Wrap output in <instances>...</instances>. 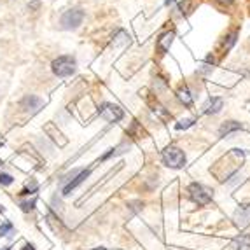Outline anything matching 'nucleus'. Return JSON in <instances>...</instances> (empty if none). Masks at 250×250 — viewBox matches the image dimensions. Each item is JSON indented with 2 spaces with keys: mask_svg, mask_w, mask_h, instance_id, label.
<instances>
[{
  "mask_svg": "<svg viewBox=\"0 0 250 250\" xmlns=\"http://www.w3.org/2000/svg\"><path fill=\"white\" fill-rule=\"evenodd\" d=\"M217 4H220V5H231L233 4V0H215Z\"/></svg>",
  "mask_w": 250,
  "mask_h": 250,
  "instance_id": "6ab92c4d",
  "label": "nucleus"
},
{
  "mask_svg": "<svg viewBox=\"0 0 250 250\" xmlns=\"http://www.w3.org/2000/svg\"><path fill=\"white\" fill-rule=\"evenodd\" d=\"M179 100L182 101L185 107L193 105V95H191V91H189L187 88H180L179 89Z\"/></svg>",
  "mask_w": 250,
  "mask_h": 250,
  "instance_id": "ddd939ff",
  "label": "nucleus"
},
{
  "mask_svg": "<svg viewBox=\"0 0 250 250\" xmlns=\"http://www.w3.org/2000/svg\"><path fill=\"white\" fill-rule=\"evenodd\" d=\"M42 105H44V101L40 100L39 97H33V95H28V97H25L21 100V103H19V107H21L25 112H30V114H35L37 110H39Z\"/></svg>",
  "mask_w": 250,
  "mask_h": 250,
  "instance_id": "423d86ee",
  "label": "nucleus"
},
{
  "mask_svg": "<svg viewBox=\"0 0 250 250\" xmlns=\"http://www.w3.org/2000/svg\"><path fill=\"white\" fill-rule=\"evenodd\" d=\"M0 165H2V161H0Z\"/></svg>",
  "mask_w": 250,
  "mask_h": 250,
  "instance_id": "393cba45",
  "label": "nucleus"
},
{
  "mask_svg": "<svg viewBox=\"0 0 250 250\" xmlns=\"http://www.w3.org/2000/svg\"><path fill=\"white\" fill-rule=\"evenodd\" d=\"M173 2H175V0H167V2H165V4H167V5H170V4H173Z\"/></svg>",
  "mask_w": 250,
  "mask_h": 250,
  "instance_id": "412c9836",
  "label": "nucleus"
},
{
  "mask_svg": "<svg viewBox=\"0 0 250 250\" xmlns=\"http://www.w3.org/2000/svg\"><path fill=\"white\" fill-rule=\"evenodd\" d=\"M234 250H250V234H240L233 243Z\"/></svg>",
  "mask_w": 250,
  "mask_h": 250,
  "instance_id": "9b49d317",
  "label": "nucleus"
},
{
  "mask_svg": "<svg viewBox=\"0 0 250 250\" xmlns=\"http://www.w3.org/2000/svg\"><path fill=\"white\" fill-rule=\"evenodd\" d=\"M84 21V11L83 9H70L63 13L62 19H60V25H62L63 30H75L79 28Z\"/></svg>",
  "mask_w": 250,
  "mask_h": 250,
  "instance_id": "7ed1b4c3",
  "label": "nucleus"
},
{
  "mask_svg": "<svg viewBox=\"0 0 250 250\" xmlns=\"http://www.w3.org/2000/svg\"><path fill=\"white\" fill-rule=\"evenodd\" d=\"M241 124L240 123H234V121H228V123H224L222 126H220V130H219V133H220V136H226V135H229V133H233V132H238V130H241Z\"/></svg>",
  "mask_w": 250,
  "mask_h": 250,
  "instance_id": "f8f14e48",
  "label": "nucleus"
},
{
  "mask_svg": "<svg viewBox=\"0 0 250 250\" xmlns=\"http://www.w3.org/2000/svg\"><path fill=\"white\" fill-rule=\"evenodd\" d=\"M187 194L191 198V201H194L196 205L200 206H205L212 201V194L208 189H205L201 184H198V182H193V184L187 187Z\"/></svg>",
  "mask_w": 250,
  "mask_h": 250,
  "instance_id": "20e7f679",
  "label": "nucleus"
},
{
  "mask_svg": "<svg viewBox=\"0 0 250 250\" xmlns=\"http://www.w3.org/2000/svg\"><path fill=\"white\" fill-rule=\"evenodd\" d=\"M19 206H21L23 212H32L33 208H35V200H28V201H21L19 203Z\"/></svg>",
  "mask_w": 250,
  "mask_h": 250,
  "instance_id": "dca6fc26",
  "label": "nucleus"
},
{
  "mask_svg": "<svg viewBox=\"0 0 250 250\" xmlns=\"http://www.w3.org/2000/svg\"><path fill=\"white\" fill-rule=\"evenodd\" d=\"M75 58L74 56H58L53 63H51V70H53L54 75L58 77H68L75 72Z\"/></svg>",
  "mask_w": 250,
  "mask_h": 250,
  "instance_id": "f03ea898",
  "label": "nucleus"
},
{
  "mask_svg": "<svg viewBox=\"0 0 250 250\" xmlns=\"http://www.w3.org/2000/svg\"><path fill=\"white\" fill-rule=\"evenodd\" d=\"M14 182L13 175H9V173H0V184L2 185H11Z\"/></svg>",
  "mask_w": 250,
  "mask_h": 250,
  "instance_id": "f3484780",
  "label": "nucleus"
},
{
  "mask_svg": "<svg viewBox=\"0 0 250 250\" xmlns=\"http://www.w3.org/2000/svg\"><path fill=\"white\" fill-rule=\"evenodd\" d=\"M98 116L105 119L107 123H117L124 117V112L121 107L114 105V103H101L98 109Z\"/></svg>",
  "mask_w": 250,
  "mask_h": 250,
  "instance_id": "39448f33",
  "label": "nucleus"
},
{
  "mask_svg": "<svg viewBox=\"0 0 250 250\" xmlns=\"http://www.w3.org/2000/svg\"><path fill=\"white\" fill-rule=\"evenodd\" d=\"M21 250H35V247L32 245V243H25V245H23V249Z\"/></svg>",
  "mask_w": 250,
  "mask_h": 250,
  "instance_id": "aec40b11",
  "label": "nucleus"
},
{
  "mask_svg": "<svg viewBox=\"0 0 250 250\" xmlns=\"http://www.w3.org/2000/svg\"><path fill=\"white\" fill-rule=\"evenodd\" d=\"M2 212H4V208H2V206H0V214H2Z\"/></svg>",
  "mask_w": 250,
  "mask_h": 250,
  "instance_id": "5701e85b",
  "label": "nucleus"
},
{
  "mask_svg": "<svg viewBox=\"0 0 250 250\" xmlns=\"http://www.w3.org/2000/svg\"><path fill=\"white\" fill-rule=\"evenodd\" d=\"M173 37H175V33L173 32H167V33H163L161 37L158 39V49L161 51V53H167L168 49H170L171 42H173Z\"/></svg>",
  "mask_w": 250,
  "mask_h": 250,
  "instance_id": "9d476101",
  "label": "nucleus"
},
{
  "mask_svg": "<svg viewBox=\"0 0 250 250\" xmlns=\"http://www.w3.org/2000/svg\"><path fill=\"white\" fill-rule=\"evenodd\" d=\"M194 124V119H182L175 124V130H185V128H191Z\"/></svg>",
  "mask_w": 250,
  "mask_h": 250,
  "instance_id": "2eb2a0df",
  "label": "nucleus"
},
{
  "mask_svg": "<svg viewBox=\"0 0 250 250\" xmlns=\"http://www.w3.org/2000/svg\"><path fill=\"white\" fill-rule=\"evenodd\" d=\"M93 250H105V249H101V247H100V249H93Z\"/></svg>",
  "mask_w": 250,
  "mask_h": 250,
  "instance_id": "4be33fe9",
  "label": "nucleus"
},
{
  "mask_svg": "<svg viewBox=\"0 0 250 250\" xmlns=\"http://www.w3.org/2000/svg\"><path fill=\"white\" fill-rule=\"evenodd\" d=\"M88 177H89V170H81L79 173H77V175H75L74 179H72L70 182L65 185V189H63V194H65V196H68V194L72 193V189H75L79 184H83V182L88 179Z\"/></svg>",
  "mask_w": 250,
  "mask_h": 250,
  "instance_id": "0eeeda50",
  "label": "nucleus"
},
{
  "mask_svg": "<svg viewBox=\"0 0 250 250\" xmlns=\"http://www.w3.org/2000/svg\"><path fill=\"white\" fill-rule=\"evenodd\" d=\"M163 163L168 168H182L185 165V154L182 149H179L177 145H168L167 149L161 154Z\"/></svg>",
  "mask_w": 250,
  "mask_h": 250,
  "instance_id": "f257e3e1",
  "label": "nucleus"
},
{
  "mask_svg": "<svg viewBox=\"0 0 250 250\" xmlns=\"http://www.w3.org/2000/svg\"><path fill=\"white\" fill-rule=\"evenodd\" d=\"M222 105H224L222 98L212 97V98H208V100H206V103L203 105V109H205V114H217V112H220Z\"/></svg>",
  "mask_w": 250,
  "mask_h": 250,
  "instance_id": "6e6552de",
  "label": "nucleus"
},
{
  "mask_svg": "<svg viewBox=\"0 0 250 250\" xmlns=\"http://www.w3.org/2000/svg\"><path fill=\"white\" fill-rule=\"evenodd\" d=\"M236 224L240 228H247L250 224V206L243 205L240 206V210L236 212Z\"/></svg>",
  "mask_w": 250,
  "mask_h": 250,
  "instance_id": "1a4fd4ad",
  "label": "nucleus"
},
{
  "mask_svg": "<svg viewBox=\"0 0 250 250\" xmlns=\"http://www.w3.org/2000/svg\"><path fill=\"white\" fill-rule=\"evenodd\" d=\"M189 5H191V0H187V2H182L180 4V11H182V14H187V13H191V9H189Z\"/></svg>",
  "mask_w": 250,
  "mask_h": 250,
  "instance_id": "a211bd4d",
  "label": "nucleus"
},
{
  "mask_svg": "<svg viewBox=\"0 0 250 250\" xmlns=\"http://www.w3.org/2000/svg\"><path fill=\"white\" fill-rule=\"evenodd\" d=\"M13 231H14V226L11 222H4L0 226V236H7V234H11Z\"/></svg>",
  "mask_w": 250,
  "mask_h": 250,
  "instance_id": "4468645a",
  "label": "nucleus"
},
{
  "mask_svg": "<svg viewBox=\"0 0 250 250\" xmlns=\"http://www.w3.org/2000/svg\"><path fill=\"white\" fill-rule=\"evenodd\" d=\"M4 250H11V247H5V249Z\"/></svg>",
  "mask_w": 250,
  "mask_h": 250,
  "instance_id": "b1692460",
  "label": "nucleus"
}]
</instances>
